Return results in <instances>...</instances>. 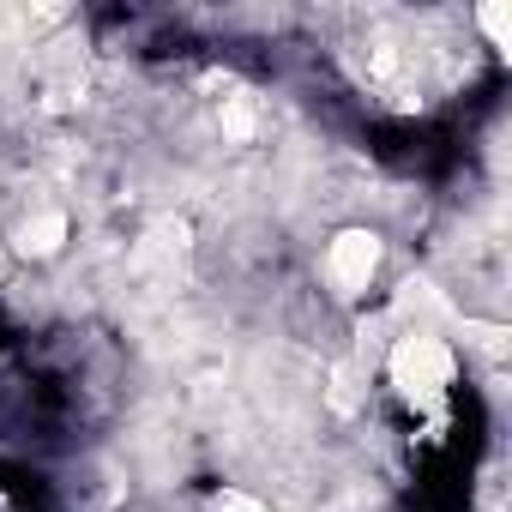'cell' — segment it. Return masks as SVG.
<instances>
[{
    "label": "cell",
    "instance_id": "obj_1",
    "mask_svg": "<svg viewBox=\"0 0 512 512\" xmlns=\"http://www.w3.org/2000/svg\"><path fill=\"white\" fill-rule=\"evenodd\" d=\"M392 368V386L404 398H434L440 386H452V350L434 338V332H404L386 356Z\"/></svg>",
    "mask_w": 512,
    "mask_h": 512
},
{
    "label": "cell",
    "instance_id": "obj_2",
    "mask_svg": "<svg viewBox=\"0 0 512 512\" xmlns=\"http://www.w3.org/2000/svg\"><path fill=\"white\" fill-rule=\"evenodd\" d=\"M374 266H380V235H374V229H344V235L326 247V278H332L344 296L368 290Z\"/></svg>",
    "mask_w": 512,
    "mask_h": 512
},
{
    "label": "cell",
    "instance_id": "obj_3",
    "mask_svg": "<svg viewBox=\"0 0 512 512\" xmlns=\"http://www.w3.org/2000/svg\"><path fill=\"white\" fill-rule=\"evenodd\" d=\"M61 241H67V211H37V217H25L19 235H13V247L31 253V260H49V253H61Z\"/></svg>",
    "mask_w": 512,
    "mask_h": 512
},
{
    "label": "cell",
    "instance_id": "obj_4",
    "mask_svg": "<svg viewBox=\"0 0 512 512\" xmlns=\"http://www.w3.org/2000/svg\"><path fill=\"white\" fill-rule=\"evenodd\" d=\"M223 133H229L235 145H247L253 133H260V115H253V97H247V91L223 97Z\"/></svg>",
    "mask_w": 512,
    "mask_h": 512
},
{
    "label": "cell",
    "instance_id": "obj_5",
    "mask_svg": "<svg viewBox=\"0 0 512 512\" xmlns=\"http://www.w3.org/2000/svg\"><path fill=\"white\" fill-rule=\"evenodd\" d=\"M476 25L488 31V43H494V49H512V13L500 7V0H488V7H476Z\"/></svg>",
    "mask_w": 512,
    "mask_h": 512
},
{
    "label": "cell",
    "instance_id": "obj_6",
    "mask_svg": "<svg viewBox=\"0 0 512 512\" xmlns=\"http://www.w3.org/2000/svg\"><path fill=\"white\" fill-rule=\"evenodd\" d=\"M398 308H404V314H452V308L434 296V284H416V278L398 290Z\"/></svg>",
    "mask_w": 512,
    "mask_h": 512
},
{
    "label": "cell",
    "instance_id": "obj_7",
    "mask_svg": "<svg viewBox=\"0 0 512 512\" xmlns=\"http://www.w3.org/2000/svg\"><path fill=\"white\" fill-rule=\"evenodd\" d=\"M217 512H266V506L253 500V494H241V488H223L217 494Z\"/></svg>",
    "mask_w": 512,
    "mask_h": 512
},
{
    "label": "cell",
    "instance_id": "obj_8",
    "mask_svg": "<svg viewBox=\"0 0 512 512\" xmlns=\"http://www.w3.org/2000/svg\"><path fill=\"white\" fill-rule=\"evenodd\" d=\"M332 404H338V410H350V404H356V398H350V368H338V374H332Z\"/></svg>",
    "mask_w": 512,
    "mask_h": 512
}]
</instances>
